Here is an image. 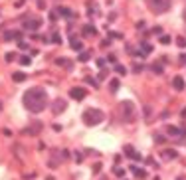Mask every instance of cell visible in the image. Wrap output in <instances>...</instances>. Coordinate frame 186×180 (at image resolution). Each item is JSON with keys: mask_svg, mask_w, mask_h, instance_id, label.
<instances>
[{"mask_svg": "<svg viewBox=\"0 0 186 180\" xmlns=\"http://www.w3.org/2000/svg\"><path fill=\"white\" fill-rule=\"evenodd\" d=\"M24 107L30 113H42L48 107V93L44 87H32L24 93Z\"/></svg>", "mask_w": 186, "mask_h": 180, "instance_id": "obj_1", "label": "cell"}, {"mask_svg": "<svg viewBox=\"0 0 186 180\" xmlns=\"http://www.w3.org/2000/svg\"><path fill=\"white\" fill-rule=\"evenodd\" d=\"M81 119H83V123L87 127H95V125H99L105 117H103V111H99V109H85Z\"/></svg>", "mask_w": 186, "mask_h": 180, "instance_id": "obj_2", "label": "cell"}, {"mask_svg": "<svg viewBox=\"0 0 186 180\" xmlns=\"http://www.w3.org/2000/svg\"><path fill=\"white\" fill-rule=\"evenodd\" d=\"M146 4H149L152 14H165V12H168L172 0H146Z\"/></svg>", "mask_w": 186, "mask_h": 180, "instance_id": "obj_3", "label": "cell"}, {"mask_svg": "<svg viewBox=\"0 0 186 180\" xmlns=\"http://www.w3.org/2000/svg\"><path fill=\"white\" fill-rule=\"evenodd\" d=\"M121 113H123V121H127V123H133L135 117H137V111H135V107H133L131 101L121 103Z\"/></svg>", "mask_w": 186, "mask_h": 180, "instance_id": "obj_4", "label": "cell"}, {"mask_svg": "<svg viewBox=\"0 0 186 180\" xmlns=\"http://www.w3.org/2000/svg\"><path fill=\"white\" fill-rule=\"evenodd\" d=\"M40 26H42V20H40V18H36V16H28V18L24 20V28H26V30H30V32L38 30Z\"/></svg>", "mask_w": 186, "mask_h": 180, "instance_id": "obj_5", "label": "cell"}, {"mask_svg": "<svg viewBox=\"0 0 186 180\" xmlns=\"http://www.w3.org/2000/svg\"><path fill=\"white\" fill-rule=\"evenodd\" d=\"M166 133L170 139H184L186 137V129H178V127H168Z\"/></svg>", "mask_w": 186, "mask_h": 180, "instance_id": "obj_6", "label": "cell"}, {"mask_svg": "<svg viewBox=\"0 0 186 180\" xmlns=\"http://www.w3.org/2000/svg\"><path fill=\"white\" fill-rule=\"evenodd\" d=\"M65 107H67V103H65L63 99H56V101H53V105H52L53 115H59V113H63V111H65Z\"/></svg>", "mask_w": 186, "mask_h": 180, "instance_id": "obj_7", "label": "cell"}, {"mask_svg": "<svg viewBox=\"0 0 186 180\" xmlns=\"http://www.w3.org/2000/svg\"><path fill=\"white\" fill-rule=\"evenodd\" d=\"M42 131V123H38V121H34L32 125H28V127H26L24 131H22V133L24 135H38Z\"/></svg>", "mask_w": 186, "mask_h": 180, "instance_id": "obj_8", "label": "cell"}, {"mask_svg": "<svg viewBox=\"0 0 186 180\" xmlns=\"http://www.w3.org/2000/svg\"><path fill=\"white\" fill-rule=\"evenodd\" d=\"M4 40H6V42H12V40L20 42L22 40V32L20 30H8L6 34H4Z\"/></svg>", "mask_w": 186, "mask_h": 180, "instance_id": "obj_9", "label": "cell"}, {"mask_svg": "<svg viewBox=\"0 0 186 180\" xmlns=\"http://www.w3.org/2000/svg\"><path fill=\"white\" fill-rule=\"evenodd\" d=\"M69 95H72V99L81 101V99H85V89L83 87H73V89L69 91Z\"/></svg>", "mask_w": 186, "mask_h": 180, "instance_id": "obj_10", "label": "cell"}, {"mask_svg": "<svg viewBox=\"0 0 186 180\" xmlns=\"http://www.w3.org/2000/svg\"><path fill=\"white\" fill-rule=\"evenodd\" d=\"M125 155H127V156H131L133 160H141V155H139V152H135L131 145H127V146H125Z\"/></svg>", "mask_w": 186, "mask_h": 180, "instance_id": "obj_11", "label": "cell"}, {"mask_svg": "<svg viewBox=\"0 0 186 180\" xmlns=\"http://www.w3.org/2000/svg\"><path fill=\"white\" fill-rule=\"evenodd\" d=\"M58 12H59V16H63V18H75V12H72V10L65 8V6H59Z\"/></svg>", "mask_w": 186, "mask_h": 180, "instance_id": "obj_12", "label": "cell"}, {"mask_svg": "<svg viewBox=\"0 0 186 180\" xmlns=\"http://www.w3.org/2000/svg\"><path fill=\"white\" fill-rule=\"evenodd\" d=\"M172 87H174L176 91H182V89H184V79L180 77V75H176V77L172 79Z\"/></svg>", "mask_w": 186, "mask_h": 180, "instance_id": "obj_13", "label": "cell"}, {"mask_svg": "<svg viewBox=\"0 0 186 180\" xmlns=\"http://www.w3.org/2000/svg\"><path fill=\"white\" fill-rule=\"evenodd\" d=\"M81 34H83V36H87V38H89V36H97V30L93 28L91 24H87V26H83V30H81Z\"/></svg>", "mask_w": 186, "mask_h": 180, "instance_id": "obj_14", "label": "cell"}, {"mask_svg": "<svg viewBox=\"0 0 186 180\" xmlns=\"http://www.w3.org/2000/svg\"><path fill=\"white\" fill-rule=\"evenodd\" d=\"M56 63H58V65H63V67H67V69H72V65H73L69 59H65V58H58Z\"/></svg>", "mask_w": 186, "mask_h": 180, "instance_id": "obj_15", "label": "cell"}, {"mask_svg": "<svg viewBox=\"0 0 186 180\" xmlns=\"http://www.w3.org/2000/svg\"><path fill=\"white\" fill-rule=\"evenodd\" d=\"M131 170L135 172V176L137 178H146V172L143 170V168H137V166H131Z\"/></svg>", "mask_w": 186, "mask_h": 180, "instance_id": "obj_16", "label": "cell"}, {"mask_svg": "<svg viewBox=\"0 0 186 180\" xmlns=\"http://www.w3.org/2000/svg\"><path fill=\"white\" fill-rule=\"evenodd\" d=\"M69 44H72V48L73 50H81V48H83V44H81V40H77V38H72V40H69Z\"/></svg>", "mask_w": 186, "mask_h": 180, "instance_id": "obj_17", "label": "cell"}, {"mask_svg": "<svg viewBox=\"0 0 186 180\" xmlns=\"http://www.w3.org/2000/svg\"><path fill=\"white\" fill-rule=\"evenodd\" d=\"M119 85H121V83H119V79H111V81H109V89H111L113 93H117V91H119Z\"/></svg>", "mask_w": 186, "mask_h": 180, "instance_id": "obj_18", "label": "cell"}, {"mask_svg": "<svg viewBox=\"0 0 186 180\" xmlns=\"http://www.w3.org/2000/svg\"><path fill=\"white\" fill-rule=\"evenodd\" d=\"M12 79H14V81H18V83H20V81H26V73H22V72H16V73L12 75Z\"/></svg>", "mask_w": 186, "mask_h": 180, "instance_id": "obj_19", "label": "cell"}, {"mask_svg": "<svg viewBox=\"0 0 186 180\" xmlns=\"http://www.w3.org/2000/svg\"><path fill=\"white\" fill-rule=\"evenodd\" d=\"M162 156H165V159H176L178 152L176 150H165V152H162Z\"/></svg>", "mask_w": 186, "mask_h": 180, "instance_id": "obj_20", "label": "cell"}, {"mask_svg": "<svg viewBox=\"0 0 186 180\" xmlns=\"http://www.w3.org/2000/svg\"><path fill=\"white\" fill-rule=\"evenodd\" d=\"M152 72H155L156 75H160L162 72H165V69H162V65H160V63H152Z\"/></svg>", "mask_w": 186, "mask_h": 180, "instance_id": "obj_21", "label": "cell"}, {"mask_svg": "<svg viewBox=\"0 0 186 180\" xmlns=\"http://www.w3.org/2000/svg\"><path fill=\"white\" fill-rule=\"evenodd\" d=\"M79 62H87V59H91V53L89 52H83V53H79Z\"/></svg>", "mask_w": 186, "mask_h": 180, "instance_id": "obj_22", "label": "cell"}, {"mask_svg": "<svg viewBox=\"0 0 186 180\" xmlns=\"http://www.w3.org/2000/svg\"><path fill=\"white\" fill-rule=\"evenodd\" d=\"M20 63H22V65H30V63H32V58H30V56H22V58H20Z\"/></svg>", "mask_w": 186, "mask_h": 180, "instance_id": "obj_23", "label": "cell"}, {"mask_svg": "<svg viewBox=\"0 0 186 180\" xmlns=\"http://www.w3.org/2000/svg\"><path fill=\"white\" fill-rule=\"evenodd\" d=\"M115 72H117L119 75H125V73H127V69H125V65H115Z\"/></svg>", "mask_w": 186, "mask_h": 180, "instance_id": "obj_24", "label": "cell"}, {"mask_svg": "<svg viewBox=\"0 0 186 180\" xmlns=\"http://www.w3.org/2000/svg\"><path fill=\"white\" fill-rule=\"evenodd\" d=\"M160 44L162 46H168L170 44V36H160Z\"/></svg>", "mask_w": 186, "mask_h": 180, "instance_id": "obj_25", "label": "cell"}, {"mask_svg": "<svg viewBox=\"0 0 186 180\" xmlns=\"http://www.w3.org/2000/svg\"><path fill=\"white\" fill-rule=\"evenodd\" d=\"M176 46H178V48H186V38H178V40H176Z\"/></svg>", "mask_w": 186, "mask_h": 180, "instance_id": "obj_26", "label": "cell"}, {"mask_svg": "<svg viewBox=\"0 0 186 180\" xmlns=\"http://www.w3.org/2000/svg\"><path fill=\"white\" fill-rule=\"evenodd\" d=\"M113 172H115V174H117V176H125V170H123V168H119V166H117V168H115V170H113Z\"/></svg>", "mask_w": 186, "mask_h": 180, "instance_id": "obj_27", "label": "cell"}, {"mask_svg": "<svg viewBox=\"0 0 186 180\" xmlns=\"http://www.w3.org/2000/svg\"><path fill=\"white\" fill-rule=\"evenodd\" d=\"M4 59H6V62H12V59H14V52H8L6 56H4Z\"/></svg>", "mask_w": 186, "mask_h": 180, "instance_id": "obj_28", "label": "cell"}, {"mask_svg": "<svg viewBox=\"0 0 186 180\" xmlns=\"http://www.w3.org/2000/svg\"><path fill=\"white\" fill-rule=\"evenodd\" d=\"M53 44H62V38H59V34H53Z\"/></svg>", "mask_w": 186, "mask_h": 180, "instance_id": "obj_29", "label": "cell"}, {"mask_svg": "<svg viewBox=\"0 0 186 180\" xmlns=\"http://www.w3.org/2000/svg\"><path fill=\"white\" fill-rule=\"evenodd\" d=\"M133 72H135V73H141V72H143V65H139V63H137L135 67H133Z\"/></svg>", "mask_w": 186, "mask_h": 180, "instance_id": "obj_30", "label": "cell"}, {"mask_svg": "<svg viewBox=\"0 0 186 180\" xmlns=\"http://www.w3.org/2000/svg\"><path fill=\"white\" fill-rule=\"evenodd\" d=\"M155 141L156 143H165V137H162V135H155Z\"/></svg>", "mask_w": 186, "mask_h": 180, "instance_id": "obj_31", "label": "cell"}, {"mask_svg": "<svg viewBox=\"0 0 186 180\" xmlns=\"http://www.w3.org/2000/svg\"><path fill=\"white\" fill-rule=\"evenodd\" d=\"M107 62H109V63H115V62H117V58L111 53V56H107Z\"/></svg>", "mask_w": 186, "mask_h": 180, "instance_id": "obj_32", "label": "cell"}, {"mask_svg": "<svg viewBox=\"0 0 186 180\" xmlns=\"http://www.w3.org/2000/svg\"><path fill=\"white\" fill-rule=\"evenodd\" d=\"M87 81H89V83H93V87H99V85H97V79H91V77H87Z\"/></svg>", "mask_w": 186, "mask_h": 180, "instance_id": "obj_33", "label": "cell"}, {"mask_svg": "<svg viewBox=\"0 0 186 180\" xmlns=\"http://www.w3.org/2000/svg\"><path fill=\"white\" fill-rule=\"evenodd\" d=\"M137 28H139V30H143V28H145V22H143V20H141V22H137Z\"/></svg>", "mask_w": 186, "mask_h": 180, "instance_id": "obj_34", "label": "cell"}, {"mask_svg": "<svg viewBox=\"0 0 186 180\" xmlns=\"http://www.w3.org/2000/svg\"><path fill=\"white\" fill-rule=\"evenodd\" d=\"M105 77H107V72H105V69H103V72L99 73V79H105Z\"/></svg>", "mask_w": 186, "mask_h": 180, "instance_id": "obj_35", "label": "cell"}, {"mask_svg": "<svg viewBox=\"0 0 186 180\" xmlns=\"http://www.w3.org/2000/svg\"><path fill=\"white\" fill-rule=\"evenodd\" d=\"M46 180H56V178H53V176H48V178H46Z\"/></svg>", "mask_w": 186, "mask_h": 180, "instance_id": "obj_36", "label": "cell"}, {"mask_svg": "<svg viewBox=\"0 0 186 180\" xmlns=\"http://www.w3.org/2000/svg\"><path fill=\"white\" fill-rule=\"evenodd\" d=\"M184 20H186V10H184Z\"/></svg>", "mask_w": 186, "mask_h": 180, "instance_id": "obj_37", "label": "cell"}]
</instances>
